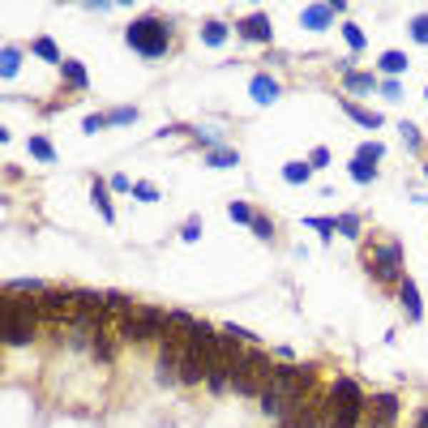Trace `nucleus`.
Wrapping results in <instances>:
<instances>
[{"label":"nucleus","mask_w":428,"mask_h":428,"mask_svg":"<svg viewBox=\"0 0 428 428\" xmlns=\"http://www.w3.org/2000/svg\"><path fill=\"white\" fill-rule=\"evenodd\" d=\"M124 43H129L141 60H163L167 47H171V21L146 13V17H137V21L124 26Z\"/></svg>","instance_id":"obj_1"},{"label":"nucleus","mask_w":428,"mask_h":428,"mask_svg":"<svg viewBox=\"0 0 428 428\" xmlns=\"http://www.w3.org/2000/svg\"><path fill=\"white\" fill-rule=\"evenodd\" d=\"M274 377V364L262 347H244L240 360H236V373H232V390L244 394V399H262V390L270 386Z\"/></svg>","instance_id":"obj_2"},{"label":"nucleus","mask_w":428,"mask_h":428,"mask_svg":"<svg viewBox=\"0 0 428 428\" xmlns=\"http://www.w3.org/2000/svg\"><path fill=\"white\" fill-rule=\"evenodd\" d=\"M4 347H26L43 322V309L39 300H17V296H4Z\"/></svg>","instance_id":"obj_3"},{"label":"nucleus","mask_w":428,"mask_h":428,"mask_svg":"<svg viewBox=\"0 0 428 428\" xmlns=\"http://www.w3.org/2000/svg\"><path fill=\"white\" fill-rule=\"evenodd\" d=\"M163 334H167V313L154 309V304H137L129 317L116 322L120 343H150V339H163Z\"/></svg>","instance_id":"obj_4"},{"label":"nucleus","mask_w":428,"mask_h":428,"mask_svg":"<svg viewBox=\"0 0 428 428\" xmlns=\"http://www.w3.org/2000/svg\"><path fill=\"white\" fill-rule=\"evenodd\" d=\"M364 266H369V274L382 283V287H399L407 274H403V244L399 240H382L369 257H364Z\"/></svg>","instance_id":"obj_5"},{"label":"nucleus","mask_w":428,"mask_h":428,"mask_svg":"<svg viewBox=\"0 0 428 428\" xmlns=\"http://www.w3.org/2000/svg\"><path fill=\"white\" fill-rule=\"evenodd\" d=\"M180 356H184V339L163 334L159 339V364H154V382L159 386H176L180 382Z\"/></svg>","instance_id":"obj_6"},{"label":"nucleus","mask_w":428,"mask_h":428,"mask_svg":"<svg viewBox=\"0 0 428 428\" xmlns=\"http://www.w3.org/2000/svg\"><path fill=\"white\" fill-rule=\"evenodd\" d=\"M399 394H373L369 407H364V428H394L399 420Z\"/></svg>","instance_id":"obj_7"},{"label":"nucleus","mask_w":428,"mask_h":428,"mask_svg":"<svg viewBox=\"0 0 428 428\" xmlns=\"http://www.w3.org/2000/svg\"><path fill=\"white\" fill-rule=\"evenodd\" d=\"M330 407H339V412H364V407H369V394H364L352 377H339V382L330 386Z\"/></svg>","instance_id":"obj_8"},{"label":"nucleus","mask_w":428,"mask_h":428,"mask_svg":"<svg viewBox=\"0 0 428 428\" xmlns=\"http://www.w3.org/2000/svg\"><path fill=\"white\" fill-rule=\"evenodd\" d=\"M206 373H210V360H206L193 343H184V356H180V386H206Z\"/></svg>","instance_id":"obj_9"},{"label":"nucleus","mask_w":428,"mask_h":428,"mask_svg":"<svg viewBox=\"0 0 428 428\" xmlns=\"http://www.w3.org/2000/svg\"><path fill=\"white\" fill-rule=\"evenodd\" d=\"M343 9H347L343 0H334V4H309V9L300 13V26H304V30H326V26H334V17H339Z\"/></svg>","instance_id":"obj_10"},{"label":"nucleus","mask_w":428,"mask_h":428,"mask_svg":"<svg viewBox=\"0 0 428 428\" xmlns=\"http://www.w3.org/2000/svg\"><path fill=\"white\" fill-rule=\"evenodd\" d=\"M236 34H240V39H249V43H270V39H274V30H270V17H266V13H249L244 21H236Z\"/></svg>","instance_id":"obj_11"},{"label":"nucleus","mask_w":428,"mask_h":428,"mask_svg":"<svg viewBox=\"0 0 428 428\" xmlns=\"http://www.w3.org/2000/svg\"><path fill=\"white\" fill-rule=\"evenodd\" d=\"M249 94H253L257 103H274V99H279V77H270V73H253Z\"/></svg>","instance_id":"obj_12"},{"label":"nucleus","mask_w":428,"mask_h":428,"mask_svg":"<svg viewBox=\"0 0 428 428\" xmlns=\"http://www.w3.org/2000/svg\"><path fill=\"white\" fill-rule=\"evenodd\" d=\"M339 107L356 120V124H364V129H382V111H369V107H360V103H352L347 94H339Z\"/></svg>","instance_id":"obj_13"},{"label":"nucleus","mask_w":428,"mask_h":428,"mask_svg":"<svg viewBox=\"0 0 428 428\" xmlns=\"http://www.w3.org/2000/svg\"><path fill=\"white\" fill-rule=\"evenodd\" d=\"M399 300H403V309H407L412 322L424 317V304H420V287H416V279H403V283H399Z\"/></svg>","instance_id":"obj_14"},{"label":"nucleus","mask_w":428,"mask_h":428,"mask_svg":"<svg viewBox=\"0 0 428 428\" xmlns=\"http://www.w3.org/2000/svg\"><path fill=\"white\" fill-rule=\"evenodd\" d=\"M227 39H232V26H227V21H206V26H201V43H206V47H223Z\"/></svg>","instance_id":"obj_15"},{"label":"nucleus","mask_w":428,"mask_h":428,"mask_svg":"<svg viewBox=\"0 0 428 428\" xmlns=\"http://www.w3.org/2000/svg\"><path fill=\"white\" fill-rule=\"evenodd\" d=\"M30 51L39 56V60H47V64H64V56H60V47L47 39V34H39V39H30Z\"/></svg>","instance_id":"obj_16"},{"label":"nucleus","mask_w":428,"mask_h":428,"mask_svg":"<svg viewBox=\"0 0 428 428\" xmlns=\"http://www.w3.org/2000/svg\"><path fill=\"white\" fill-rule=\"evenodd\" d=\"M60 77H64L69 90H86V86H90V77H86V69H81L77 60H64V64H60Z\"/></svg>","instance_id":"obj_17"},{"label":"nucleus","mask_w":428,"mask_h":428,"mask_svg":"<svg viewBox=\"0 0 428 428\" xmlns=\"http://www.w3.org/2000/svg\"><path fill=\"white\" fill-rule=\"evenodd\" d=\"M90 197H94V206H99V214H103V223H116V210H111V197H107V184L94 176V184H90Z\"/></svg>","instance_id":"obj_18"},{"label":"nucleus","mask_w":428,"mask_h":428,"mask_svg":"<svg viewBox=\"0 0 428 428\" xmlns=\"http://www.w3.org/2000/svg\"><path fill=\"white\" fill-rule=\"evenodd\" d=\"M343 86H347V90H360V94H373V90H377V77H373V73H356V69H352V73L343 77Z\"/></svg>","instance_id":"obj_19"},{"label":"nucleus","mask_w":428,"mask_h":428,"mask_svg":"<svg viewBox=\"0 0 428 428\" xmlns=\"http://www.w3.org/2000/svg\"><path fill=\"white\" fill-rule=\"evenodd\" d=\"M240 163V154L232 150V146H223V150H210L206 154V167H219V171H227V167H236Z\"/></svg>","instance_id":"obj_20"},{"label":"nucleus","mask_w":428,"mask_h":428,"mask_svg":"<svg viewBox=\"0 0 428 428\" xmlns=\"http://www.w3.org/2000/svg\"><path fill=\"white\" fill-rule=\"evenodd\" d=\"M334 227H339L347 240H360V232H364V219L352 210V214H339V219H334Z\"/></svg>","instance_id":"obj_21"},{"label":"nucleus","mask_w":428,"mask_h":428,"mask_svg":"<svg viewBox=\"0 0 428 428\" xmlns=\"http://www.w3.org/2000/svg\"><path fill=\"white\" fill-rule=\"evenodd\" d=\"M116 343H120V339H111V334H99V339H94V347H90V356H94L99 364H107V360L116 356Z\"/></svg>","instance_id":"obj_22"},{"label":"nucleus","mask_w":428,"mask_h":428,"mask_svg":"<svg viewBox=\"0 0 428 428\" xmlns=\"http://www.w3.org/2000/svg\"><path fill=\"white\" fill-rule=\"evenodd\" d=\"M364 420V412H339V407H330V424L326 428H360Z\"/></svg>","instance_id":"obj_23"},{"label":"nucleus","mask_w":428,"mask_h":428,"mask_svg":"<svg viewBox=\"0 0 428 428\" xmlns=\"http://www.w3.org/2000/svg\"><path fill=\"white\" fill-rule=\"evenodd\" d=\"M343 39H347V47H352V51H364V47H369V34H364L356 21H343Z\"/></svg>","instance_id":"obj_24"},{"label":"nucleus","mask_w":428,"mask_h":428,"mask_svg":"<svg viewBox=\"0 0 428 428\" xmlns=\"http://www.w3.org/2000/svg\"><path fill=\"white\" fill-rule=\"evenodd\" d=\"M382 73H390V77L407 73V56L403 51H382Z\"/></svg>","instance_id":"obj_25"},{"label":"nucleus","mask_w":428,"mask_h":428,"mask_svg":"<svg viewBox=\"0 0 428 428\" xmlns=\"http://www.w3.org/2000/svg\"><path fill=\"white\" fill-rule=\"evenodd\" d=\"M26 150H30L39 163H56V150H51V141H47V137H30V141H26Z\"/></svg>","instance_id":"obj_26"},{"label":"nucleus","mask_w":428,"mask_h":428,"mask_svg":"<svg viewBox=\"0 0 428 428\" xmlns=\"http://www.w3.org/2000/svg\"><path fill=\"white\" fill-rule=\"evenodd\" d=\"M352 180H356V184H373V180H377V163H360V159H352Z\"/></svg>","instance_id":"obj_27"},{"label":"nucleus","mask_w":428,"mask_h":428,"mask_svg":"<svg viewBox=\"0 0 428 428\" xmlns=\"http://www.w3.org/2000/svg\"><path fill=\"white\" fill-rule=\"evenodd\" d=\"M309 176H313L309 163H287V167H283V180H287V184H309Z\"/></svg>","instance_id":"obj_28"},{"label":"nucleus","mask_w":428,"mask_h":428,"mask_svg":"<svg viewBox=\"0 0 428 428\" xmlns=\"http://www.w3.org/2000/svg\"><path fill=\"white\" fill-rule=\"evenodd\" d=\"M0 69H4V77H17V69H21V47H13V43H9V47H4V64H0Z\"/></svg>","instance_id":"obj_29"},{"label":"nucleus","mask_w":428,"mask_h":428,"mask_svg":"<svg viewBox=\"0 0 428 428\" xmlns=\"http://www.w3.org/2000/svg\"><path fill=\"white\" fill-rule=\"evenodd\" d=\"M304 223H309L313 232H322V240H334V232H339V227H334V219H322V214H309Z\"/></svg>","instance_id":"obj_30"},{"label":"nucleus","mask_w":428,"mask_h":428,"mask_svg":"<svg viewBox=\"0 0 428 428\" xmlns=\"http://www.w3.org/2000/svg\"><path fill=\"white\" fill-rule=\"evenodd\" d=\"M382 154H386V146H382V141H364V146L356 150V159H360V163H377Z\"/></svg>","instance_id":"obj_31"},{"label":"nucleus","mask_w":428,"mask_h":428,"mask_svg":"<svg viewBox=\"0 0 428 428\" xmlns=\"http://www.w3.org/2000/svg\"><path fill=\"white\" fill-rule=\"evenodd\" d=\"M137 120V107H111L107 111V124H133Z\"/></svg>","instance_id":"obj_32"},{"label":"nucleus","mask_w":428,"mask_h":428,"mask_svg":"<svg viewBox=\"0 0 428 428\" xmlns=\"http://www.w3.org/2000/svg\"><path fill=\"white\" fill-rule=\"evenodd\" d=\"M253 236H257V240H274V223H270V214H257V219H253Z\"/></svg>","instance_id":"obj_33"},{"label":"nucleus","mask_w":428,"mask_h":428,"mask_svg":"<svg viewBox=\"0 0 428 428\" xmlns=\"http://www.w3.org/2000/svg\"><path fill=\"white\" fill-rule=\"evenodd\" d=\"M133 197H137V201H159V189H154L150 180H137V184H133Z\"/></svg>","instance_id":"obj_34"},{"label":"nucleus","mask_w":428,"mask_h":428,"mask_svg":"<svg viewBox=\"0 0 428 428\" xmlns=\"http://www.w3.org/2000/svg\"><path fill=\"white\" fill-rule=\"evenodd\" d=\"M309 167H313V171H317V167H330V150H326V146H313V150H309Z\"/></svg>","instance_id":"obj_35"},{"label":"nucleus","mask_w":428,"mask_h":428,"mask_svg":"<svg viewBox=\"0 0 428 428\" xmlns=\"http://www.w3.org/2000/svg\"><path fill=\"white\" fill-rule=\"evenodd\" d=\"M227 214H232L236 223H249V227H253V219H257V214H253V210H249L244 201H232V210H227Z\"/></svg>","instance_id":"obj_36"},{"label":"nucleus","mask_w":428,"mask_h":428,"mask_svg":"<svg viewBox=\"0 0 428 428\" xmlns=\"http://www.w3.org/2000/svg\"><path fill=\"white\" fill-rule=\"evenodd\" d=\"M412 39H416V43H424V47H428V13H420V17L412 21Z\"/></svg>","instance_id":"obj_37"},{"label":"nucleus","mask_w":428,"mask_h":428,"mask_svg":"<svg viewBox=\"0 0 428 428\" xmlns=\"http://www.w3.org/2000/svg\"><path fill=\"white\" fill-rule=\"evenodd\" d=\"M197 236H201V219H189V223L180 227V240H184V244H193Z\"/></svg>","instance_id":"obj_38"},{"label":"nucleus","mask_w":428,"mask_h":428,"mask_svg":"<svg viewBox=\"0 0 428 428\" xmlns=\"http://www.w3.org/2000/svg\"><path fill=\"white\" fill-rule=\"evenodd\" d=\"M81 129H86V133H99V129H107V116H86Z\"/></svg>","instance_id":"obj_39"},{"label":"nucleus","mask_w":428,"mask_h":428,"mask_svg":"<svg viewBox=\"0 0 428 428\" xmlns=\"http://www.w3.org/2000/svg\"><path fill=\"white\" fill-rule=\"evenodd\" d=\"M382 94H386V99H399V94H403V86H399L394 77H386V81H382Z\"/></svg>","instance_id":"obj_40"},{"label":"nucleus","mask_w":428,"mask_h":428,"mask_svg":"<svg viewBox=\"0 0 428 428\" xmlns=\"http://www.w3.org/2000/svg\"><path fill=\"white\" fill-rule=\"evenodd\" d=\"M403 141H407L412 150H420V133H416V124H403Z\"/></svg>","instance_id":"obj_41"},{"label":"nucleus","mask_w":428,"mask_h":428,"mask_svg":"<svg viewBox=\"0 0 428 428\" xmlns=\"http://www.w3.org/2000/svg\"><path fill=\"white\" fill-rule=\"evenodd\" d=\"M111 189H116V193H129L133 184H129V176H111Z\"/></svg>","instance_id":"obj_42"},{"label":"nucleus","mask_w":428,"mask_h":428,"mask_svg":"<svg viewBox=\"0 0 428 428\" xmlns=\"http://www.w3.org/2000/svg\"><path fill=\"white\" fill-rule=\"evenodd\" d=\"M412 428H428V407L420 412V416H416V424H412Z\"/></svg>","instance_id":"obj_43"},{"label":"nucleus","mask_w":428,"mask_h":428,"mask_svg":"<svg viewBox=\"0 0 428 428\" xmlns=\"http://www.w3.org/2000/svg\"><path fill=\"white\" fill-rule=\"evenodd\" d=\"M274 428H292V424H287V420H279V424H274Z\"/></svg>","instance_id":"obj_44"},{"label":"nucleus","mask_w":428,"mask_h":428,"mask_svg":"<svg viewBox=\"0 0 428 428\" xmlns=\"http://www.w3.org/2000/svg\"><path fill=\"white\" fill-rule=\"evenodd\" d=\"M424 176H428V163H424Z\"/></svg>","instance_id":"obj_45"},{"label":"nucleus","mask_w":428,"mask_h":428,"mask_svg":"<svg viewBox=\"0 0 428 428\" xmlns=\"http://www.w3.org/2000/svg\"><path fill=\"white\" fill-rule=\"evenodd\" d=\"M424 94H428V90H424Z\"/></svg>","instance_id":"obj_46"}]
</instances>
